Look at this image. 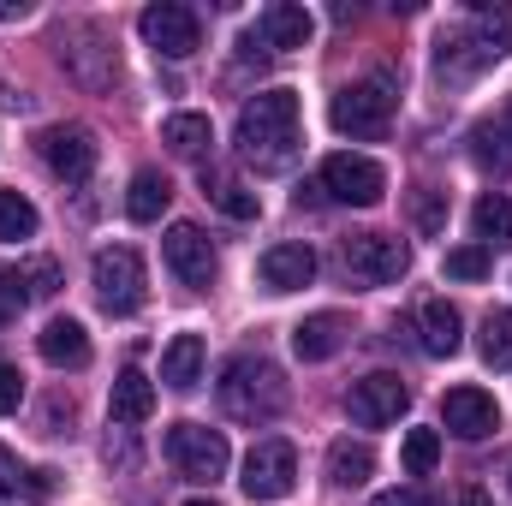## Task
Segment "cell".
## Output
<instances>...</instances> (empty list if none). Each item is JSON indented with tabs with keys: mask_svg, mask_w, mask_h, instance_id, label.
<instances>
[{
	"mask_svg": "<svg viewBox=\"0 0 512 506\" xmlns=\"http://www.w3.org/2000/svg\"><path fill=\"white\" fill-rule=\"evenodd\" d=\"M239 155L251 161L256 173H286L298 161V143H304V126H298V96L292 90H262L239 108V131H233Z\"/></svg>",
	"mask_w": 512,
	"mask_h": 506,
	"instance_id": "obj_1",
	"label": "cell"
},
{
	"mask_svg": "<svg viewBox=\"0 0 512 506\" xmlns=\"http://www.w3.org/2000/svg\"><path fill=\"white\" fill-rule=\"evenodd\" d=\"M215 399H221V411H227L233 423L262 429V423H274V417L286 411L292 387L280 376V364H268L262 352H239V358L221 370V381H215Z\"/></svg>",
	"mask_w": 512,
	"mask_h": 506,
	"instance_id": "obj_2",
	"label": "cell"
},
{
	"mask_svg": "<svg viewBox=\"0 0 512 506\" xmlns=\"http://www.w3.org/2000/svg\"><path fill=\"white\" fill-rule=\"evenodd\" d=\"M393 108H399V90H393V78H358V84H346L340 96H334V108H328V120L340 137H364V143H376L393 131Z\"/></svg>",
	"mask_w": 512,
	"mask_h": 506,
	"instance_id": "obj_3",
	"label": "cell"
},
{
	"mask_svg": "<svg viewBox=\"0 0 512 506\" xmlns=\"http://www.w3.org/2000/svg\"><path fill=\"white\" fill-rule=\"evenodd\" d=\"M90 286H96V304H102L108 316H137V310H143V292H149L143 256L131 251V245L96 251V262H90Z\"/></svg>",
	"mask_w": 512,
	"mask_h": 506,
	"instance_id": "obj_4",
	"label": "cell"
},
{
	"mask_svg": "<svg viewBox=\"0 0 512 506\" xmlns=\"http://www.w3.org/2000/svg\"><path fill=\"white\" fill-rule=\"evenodd\" d=\"M167 459H173V471L179 477H191V483H215V477H227V459H233V447H227V435L221 429H203V423H167Z\"/></svg>",
	"mask_w": 512,
	"mask_h": 506,
	"instance_id": "obj_5",
	"label": "cell"
},
{
	"mask_svg": "<svg viewBox=\"0 0 512 506\" xmlns=\"http://www.w3.org/2000/svg\"><path fill=\"white\" fill-rule=\"evenodd\" d=\"M137 30H143V42H149L155 54H167V60H191V54L203 48V18H197L191 6H179V0L143 6V12H137Z\"/></svg>",
	"mask_w": 512,
	"mask_h": 506,
	"instance_id": "obj_6",
	"label": "cell"
},
{
	"mask_svg": "<svg viewBox=\"0 0 512 506\" xmlns=\"http://www.w3.org/2000/svg\"><path fill=\"white\" fill-rule=\"evenodd\" d=\"M340 262H346V274H352L358 286H393V280L411 268V251H405V239H393V233H352V239L340 245Z\"/></svg>",
	"mask_w": 512,
	"mask_h": 506,
	"instance_id": "obj_7",
	"label": "cell"
},
{
	"mask_svg": "<svg viewBox=\"0 0 512 506\" xmlns=\"http://www.w3.org/2000/svg\"><path fill=\"white\" fill-rule=\"evenodd\" d=\"M322 191H328L334 203L376 209V203H382V191H387V173H382V161L340 149V155H328V161H322Z\"/></svg>",
	"mask_w": 512,
	"mask_h": 506,
	"instance_id": "obj_8",
	"label": "cell"
},
{
	"mask_svg": "<svg viewBox=\"0 0 512 506\" xmlns=\"http://www.w3.org/2000/svg\"><path fill=\"white\" fill-rule=\"evenodd\" d=\"M239 483H245V495L262 501V506L286 501L292 483H298V453H292V441H274V435L256 441L251 453H245V477H239Z\"/></svg>",
	"mask_w": 512,
	"mask_h": 506,
	"instance_id": "obj_9",
	"label": "cell"
},
{
	"mask_svg": "<svg viewBox=\"0 0 512 506\" xmlns=\"http://www.w3.org/2000/svg\"><path fill=\"white\" fill-rule=\"evenodd\" d=\"M36 155L48 161V173L54 179H66V185H84L90 173H96V131L90 126H48L36 137Z\"/></svg>",
	"mask_w": 512,
	"mask_h": 506,
	"instance_id": "obj_10",
	"label": "cell"
},
{
	"mask_svg": "<svg viewBox=\"0 0 512 506\" xmlns=\"http://www.w3.org/2000/svg\"><path fill=\"white\" fill-rule=\"evenodd\" d=\"M405 405H411V387H405L399 376H387V370L352 381V393H346V411H352V423H364V429H387V423H399Z\"/></svg>",
	"mask_w": 512,
	"mask_h": 506,
	"instance_id": "obj_11",
	"label": "cell"
},
{
	"mask_svg": "<svg viewBox=\"0 0 512 506\" xmlns=\"http://www.w3.org/2000/svg\"><path fill=\"white\" fill-rule=\"evenodd\" d=\"M161 256H167V268H173V280L179 286H191V292H203L209 280H215V245L203 239V227H191V221H179V227H167V239H161Z\"/></svg>",
	"mask_w": 512,
	"mask_h": 506,
	"instance_id": "obj_12",
	"label": "cell"
},
{
	"mask_svg": "<svg viewBox=\"0 0 512 506\" xmlns=\"http://www.w3.org/2000/svg\"><path fill=\"white\" fill-rule=\"evenodd\" d=\"M441 423H447L459 441H483V435L501 429V405H495V393H483V387H453V393L441 399Z\"/></svg>",
	"mask_w": 512,
	"mask_h": 506,
	"instance_id": "obj_13",
	"label": "cell"
},
{
	"mask_svg": "<svg viewBox=\"0 0 512 506\" xmlns=\"http://www.w3.org/2000/svg\"><path fill=\"white\" fill-rule=\"evenodd\" d=\"M316 36V18L298 6V0H274V6H262V18H256V42L262 48H304Z\"/></svg>",
	"mask_w": 512,
	"mask_h": 506,
	"instance_id": "obj_14",
	"label": "cell"
},
{
	"mask_svg": "<svg viewBox=\"0 0 512 506\" xmlns=\"http://www.w3.org/2000/svg\"><path fill=\"white\" fill-rule=\"evenodd\" d=\"M36 352H42V364H54V370H84V364H90V334H84V322L54 316V322L36 334Z\"/></svg>",
	"mask_w": 512,
	"mask_h": 506,
	"instance_id": "obj_15",
	"label": "cell"
},
{
	"mask_svg": "<svg viewBox=\"0 0 512 506\" xmlns=\"http://www.w3.org/2000/svg\"><path fill=\"white\" fill-rule=\"evenodd\" d=\"M316 280V251L310 245H268L262 251V286L268 292H298Z\"/></svg>",
	"mask_w": 512,
	"mask_h": 506,
	"instance_id": "obj_16",
	"label": "cell"
},
{
	"mask_svg": "<svg viewBox=\"0 0 512 506\" xmlns=\"http://www.w3.org/2000/svg\"><path fill=\"white\" fill-rule=\"evenodd\" d=\"M417 346L429 352V358H453L459 346H465V322H459V310L447 304V298H429L423 310H417Z\"/></svg>",
	"mask_w": 512,
	"mask_h": 506,
	"instance_id": "obj_17",
	"label": "cell"
},
{
	"mask_svg": "<svg viewBox=\"0 0 512 506\" xmlns=\"http://www.w3.org/2000/svg\"><path fill=\"white\" fill-rule=\"evenodd\" d=\"M340 346H346V316H340V310L304 316V322L292 328V352H298L304 364H328V358H334Z\"/></svg>",
	"mask_w": 512,
	"mask_h": 506,
	"instance_id": "obj_18",
	"label": "cell"
},
{
	"mask_svg": "<svg viewBox=\"0 0 512 506\" xmlns=\"http://www.w3.org/2000/svg\"><path fill=\"white\" fill-rule=\"evenodd\" d=\"M48 495H54V477L18 465V453L0 447V506H42Z\"/></svg>",
	"mask_w": 512,
	"mask_h": 506,
	"instance_id": "obj_19",
	"label": "cell"
},
{
	"mask_svg": "<svg viewBox=\"0 0 512 506\" xmlns=\"http://www.w3.org/2000/svg\"><path fill=\"white\" fill-rule=\"evenodd\" d=\"M203 364H209L203 334H173V340H167V352H161V381H167V387H179V393H191V387L203 381Z\"/></svg>",
	"mask_w": 512,
	"mask_h": 506,
	"instance_id": "obj_20",
	"label": "cell"
},
{
	"mask_svg": "<svg viewBox=\"0 0 512 506\" xmlns=\"http://www.w3.org/2000/svg\"><path fill=\"white\" fill-rule=\"evenodd\" d=\"M108 417L126 423V429L149 423L155 417V381L143 376V370H126V376L114 381V393H108Z\"/></svg>",
	"mask_w": 512,
	"mask_h": 506,
	"instance_id": "obj_21",
	"label": "cell"
},
{
	"mask_svg": "<svg viewBox=\"0 0 512 506\" xmlns=\"http://www.w3.org/2000/svg\"><path fill=\"white\" fill-rule=\"evenodd\" d=\"M167 203H173L167 173H161V167H137V173H131V191H126V215L149 227V221H161V215H167Z\"/></svg>",
	"mask_w": 512,
	"mask_h": 506,
	"instance_id": "obj_22",
	"label": "cell"
},
{
	"mask_svg": "<svg viewBox=\"0 0 512 506\" xmlns=\"http://www.w3.org/2000/svg\"><path fill=\"white\" fill-rule=\"evenodd\" d=\"M435 66H441V78H477L483 66H495V54L483 48V36H465V30H453V36H441V54H435Z\"/></svg>",
	"mask_w": 512,
	"mask_h": 506,
	"instance_id": "obj_23",
	"label": "cell"
},
{
	"mask_svg": "<svg viewBox=\"0 0 512 506\" xmlns=\"http://www.w3.org/2000/svg\"><path fill=\"white\" fill-rule=\"evenodd\" d=\"M471 227H477V245H483V251H501V245H512V197H507V191L477 197Z\"/></svg>",
	"mask_w": 512,
	"mask_h": 506,
	"instance_id": "obj_24",
	"label": "cell"
},
{
	"mask_svg": "<svg viewBox=\"0 0 512 506\" xmlns=\"http://www.w3.org/2000/svg\"><path fill=\"white\" fill-rule=\"evenodd\" d=\"M370 471H376V447H370V441H334V447H328V477H334L340 489L370 483Z\"/></svg>",
	"mask_w": 512,
	"mask_h": 506,
	"instance_id": "obj_25",
	"label": "cell"
},
{
	"mask_svg": "<svg viewBox=\"0 0 512 506\" xmlns=\"http://www.w3.org/2000/svg\"><path fill=\"white\" fill-rule=\"evenodd\" d=\"M161 143H167L173 155H185V161H203V155H209V143H215L209 114H173V120L161 126Z\"/></svg>",
	"mask_w": 512,
	"mask_h": 506,
	"instance_id": "obj_26",
	"label": "cell"
},
{
	"mask_svg": "<svg viewBox=\"0 0 512 506\" xmlns=\"http://www.w3.org/2000/svg\"><path fill=\"white\" fill-rule=\"evenodd\" d=\"M471 161L483 173H512V131L501 120H483V126L471 131Z\"/></svg>",
	"mask_w": 512,
	"mask_h": 506,
	"instance_id": "obj_27",
	"label": "cell"
},
{
	"mask_svg": "<svg viewBox=\"0 0 512 506\" xmlns=\"http://www.w3.org/2000/svg\"><path fill=\"white\" fill-rule=\"evenodd\" d=\"M471 24H477L483 48H489L495 60L512 54V6H489V0H477V6H471Z\"/></svg>",
	"mask_w": 512,
	"mask_h": 506,
	"instance_id": "obj_28",
	"label": "cell"
},
{
	"mask_svg": "<svg viewBox=\"0 0 512 506\" xmlns=\"http://www.w3.org/2000/svg\"><path fill=\"white\" fill-rule=\"evenodd\" d=\"M489 370H512V310H489L483 316V340H477Z\"/></svg>",
	"mask_w": 512,
	"mask_h": 506,
	"instance_id": "obj_29",
	"label": "cell"
},
{
	"mask_svg": "<svg viewBox=\"0 0 512 506\" xmlns=\"http://www.w3.org/2000/svg\"><path fill=\"white\" fill-rule=\"evenodd\" d=\"M399 459H405L411 477H429V471L441 465V429H411L405 447H399Z\"/></svg>",
	"mask_w": 512,
	"mask_h": 506,
	"instance_id": "obj_30",
	"label": "cell"
},
{
	"mask_svg": "<svg viewBox=\"0 0 512 506\" xmlns=\"http://www.w3.org/2000/svg\"><path fill=\"white\" fill-rule=\"evenodd\" d=\"M36 233V203L24 191H0V239H30Z\"/></svg>",
	"mask_w": 512,
	"mask_h": 506,
	"instance_id": "obj_31",
	"label": "cell"
},
{
	"mask_svg": "<svg viewBox=\"0 0 512 506\" xmlns=\"http://www.w3.org/2000/svg\"><path fill=\"white\" fill-rule=\"evenodd\" d=\"M203 191H209L233 221H256V191H245L239 179H209V173H203Z\"/></svg>",
	"mask_w": 512,
	"mask_h": 506,
	"instance_id": "obj_32",
	"label": "cell"
},
{
	"mask_svg": "<svg viewBox=\"0 0 512 506\" xmlns=\"http://www.w3.org/2000/svg\"><path fill=\"white\" fill-rule=\"evenodd\" d=\"M411 221H417V233H441V227H447V191L417 185V191H411Z\"/></svg>",
	"mask_w": 512,
	"mask_h": 506,
	"instance_id": "obj_33",
	"label": "cell"
},
{
	"mask_svg": "<svg viewBox=\"0 0 512 506\" xmlns=\"http://www.w3.org/2000/svg\"><path fill=\"white\" fill-rule=\"evenodd\" d=\"M18 274H24V292H30V298H54V292H60V262H54V256H36V262H24Z\"/></svg>",
	"mask_w": 512,
	"mask_h": 506,
	"instance_id": "obj_34",
	"label": "cell"
},
{
	"mask_svg": "<svg viewBox=\"0 0 512 506\" xmlns=\"http://www.w3.org/2000/svg\"><path fill=\"white\" fill-rule=\"evenodd\" d=\"M489 262H495V256L483 251V245H459V251H447V274H453V280H483Z\"/></svg>",
	"mask_w": 512,
	"mask_h": 506,
	"instance_id": "obj_35",
	"label": "cell"
},
{
	"mask_svg": "<svg viewBox=\"0 0 512 506\" xmlns=\"http://www.w3.org/2000/svg\"><path fill=\"white\" fill-rule=\"evenodd\" d=\"M24 304H30V292H24V274L0 262V328H6V322L24 310Z\"/></svg>",
	"mask_w": 512,
	"mask_h": 506,
	"instance_id": "obj_36",
	"label": "cell"
},
{
	"mask_svg": "<svg viewBox=\"0 0 512 506\" xmlns=\"http://www.w3.org/2000/svg\"><path fill=\"white\" fill-rule=\"evenodd\" d=\"M18 405H24V376L12 364H0V417H12Z\"/></svg>",
	"mask_w": 512,
	"mask_h": 506,
	"instance_id": "obj_37",
	"label": "cell"
},
{
	"mask_svg": "<svg viewBox=\"0 0 512 506\" xmlns=\"http://www.w3.org/2000/svg\"><path fill=\"white\" fill-rule=\"evenodd\" d=\"M370 506H435V495H429V489H387V495H376Z\"/></svg>",
	"mask_w": 512,
	"mask_h": 506,
	"instance_id": "obj_38",
	"label": "cell"
},
{
	"mask_svg": "<svg viewBox=\"0 0 512 506\" xmlns=\"http://www.w3.org/2000/svg\"><path fill=\"white\" fill-rule=\"evenodd\" d=\"M0 108H6V114H24V108H30V96H24L18 84H0Z\"/></svg>",
	"mask_w": 512,
	"mask_h": 506,
	"instance_id": "obj_39",
	"label": "cell"
},
{
	"mask_svg": "<svg viewBox=\"0 0 512 506\" xmlns=\"http://www.w3.org/2000/svg\"><path fill=\"white\" fill-rule=\"evenodd\" d=\"M459 506H495L483 489H459Z\"/></svg>",
	"mask_w": 512,
	"mask_h": 506,
	"instance_id": "obj_40",
	"label": "cell"
},
{
	"mask_svg": "<svg viewBox=\"0 0 512 506\" xmlns=\"http://www.w3.org/2000/svg\"><path fill=\"white\" fill-rule=\"evenodd\" d=\"M501 126H507V131H512V96H507V114H501Z\"/></svg>",
	"mask_w": 512,
	"mask_h": 506,
	"instance_id": "obj_41",
	"label": "cell"
},
{
	"mask_svg": "<svg viewBox=\"0 0 512 506\" xmlns=\"http://www.w3.org/2000/svg\"><path fill=\"white\" fill-rule=\"evenodd\" d=\"M185 506H215V501H185Z\"/></svg>",
	"mask_w": 512,
	"mask_h": 506,
	"instance_id": "obj_42",
	"label": "cell"
}]
</instances>
